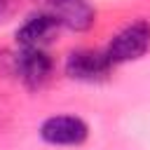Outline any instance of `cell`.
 <instances>
[{
	"label": "cell",
	"mask_w": 150,
	"mask_h": 150,
	"mask_svg": "<svg viewBox=\"0 0 150 150\" xmlns=\"http://www.w3.org/2000/svg\"><path fill=\"white\" fill-rule=\"evenodd\" d=\"M148 49H150V23L145 19H138L124 26L120 33H115V38L108 42L103 52L112 66H122L129 61H138L141 56H145Z\"/></svg>",
	"instance_id": "6da1fadb"
},
{
	"label": "cell",
	"mask_w": 150,
	"mask_h": 150,
	"mask_svg": "<svg viewBox=\"0 0 150 150\" xmlns=\"http://www.w3.org/2000/svg\"><path fill=\"white\" fill-rule=\"evenodd\" d=\"M14 70L26 89L40 91L54 75V59L45 52V47H21L14 56Z\"/></svg>",
	"instance_id": "7a4b0ae2"
},
{
	"label": "cell",
	"mask_w": 150,
	"mask_h": 150,
	"mask_svg": "<svg viewBox=\"0 0 150 150\" xmlns=\"http://www.w3.org/2000/svg\"><path fill=\"white\" fill-rule=\"evenodd\" d=\"M63 70L70 80L77 82H101L110 75L112 63L108 61L105 52H96V49H73L66 56Z\"/></svg>",
	"instance_id": "3957f363"
},
{
	"label": "cell",
	"mask_w": 150,
	"mask_h": 150,
	"mask_svg": "<svg viewBox=\"0 0 150 150\" xmlns=\"http://www.w3.org/2000/svg\"><path fill=\"white\" fill-rule=\"evenodd\" d=\"M40 138L49 145H82L89 138V124L77 115H52L40 124Z\"/></svg>",
	"instance_id": "277c9868"
},
{
	"label": "cell",
	"mask_w": 150,
	"mask_h": 150,
	"mask_svg": "<svg viewBox=\"0 0 150 150\" xmlns=\"http://www.w3.org/2000/svg\"><path fill=\"white\" fill-rule=\"evenodd\" d=\"M59 30H61L59 19L49 9H45V12L30 14L16 28L14 38H16V45H21V47H45L56 38Z\"/></svg>",
	"instance_id": "5b68a950"
},
{
	"label": "cell",
	"mask_w": 150,
	"mask_h": 150,
	"mask_svg": "<svg viewBox=\"0 0 150 150\" xmlns=\"http://www.w3.org/2000/svg\"><path fill=\"white\" fill-rule=\"evenodd\" d=\"M47 9L59 19L61 28L84 33L96 23V9L89 0H54Z\"/></svg>",
	"instance_id": "8992f818"
},
{
	"label": "cell",
	"mask_w": 150,
	"mask_h": 150,
	"mask_svg": "<svg viewBox=\"0 0 150 150\" xmlns=\"http://www.w3.org/2000/svg\"><path fill=\"white\" fill-rule=\"evenodd\" d=\"M9 9H12V0H0V21L9 14Z\"/></svg>",
	"instance_id": "52a82bcc"
},
{
	"label": "cell",
	"mask_w": 150,
	"mask_h": 150,
	"mask_svg": "<svg viewBox=\"0 0 150 150\" xmlns=\"http://www.w3.org/2000/svg\"><path fill=\"white\" fill-rule=\"evenodd\" d=\"M35 2H38V5H45V7H47V5H52L54 0H35Z\"/></svg>",
	"instance_id": "ba28073f"
}]
</instances>
